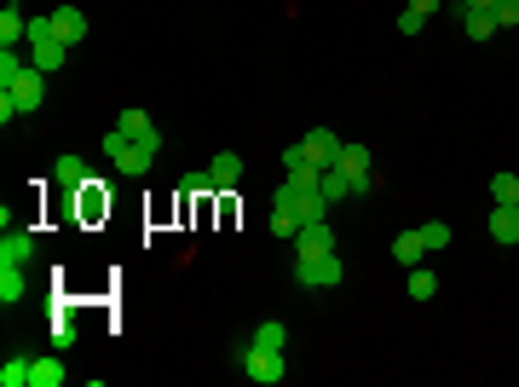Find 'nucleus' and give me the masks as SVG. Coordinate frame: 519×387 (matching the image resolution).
Returning a JSON list of instances; mask_svg holds the SVG:
<instances>
[{
  "mask_svg": "<svg viewBox=\"0 0 519 387\" xmlns=\"http://www.w3.org/2000/svg\"><path fill=\"white\" fill-rule=\"evenodd\" d=\"M243 376L260 382V387H271V382H283V370H289V358L283 353H271V347H254V342H243Z\"/></svg>",
  "mask_w": 519,
  "mask_h": 387,
  "instance_id": "nucleus-1",
  "label": "nucleus"
},
{
  "mask_svg": "<svg viewBox=\"0 0 519 387\" xmlns=\"http://www.w3.org/2000/svg\"><path fill=\"white\" fill-rule=\"evenodd\" d=\"M294 277H301L306 289H329V284H341V277H346V266H341L335 249H329V255H306V260H294Z\"/></svg>",
  "mask_w": 519,
  "mask_h": 387,
  "instance_id": "nucleus-2",
  "label": "nucleus"
},
{
  "mask_svg": "<svg viewBox=\"0 0 519 387\" xmlns=\"http://www.w3.org/2000/svg\"><path fill=\"white\" fill-rule=\"evenodd\" d=\"M0 93H12V104H18V116H35V111H41V99H46V76H41V70H23V76L18 81H12V87H0Z\"/></svg>",
  "mask_w": 519,
  "mask_h": 387,
  "instance_id": "nucleus-3",
  "label": "nucleus"
},
{
  "mask_svg": "<svg viewBox=\"0 0 519 387\" xmlns=\"http://www.w3.org/2000/svg\"><path fill=\"white\" fill-rule=\"evenodd\" d=\"M335 168H341V174H346V179H352V185H358V191H369V185H381V179H375V168H369V151H364V144H352V139H346V144H341V156H335Z\"/></svg>",
  "mask_w": 519,
  "mask_h": 387,
  "instance_id": "nucleus-4",
  "label": "nucleus"
},
{
  "mask_svg": "<svg viewBox=\"0 0 519 387\" xmlns=\"http://www.w3.org/2000/svg\"><path fill=\"white\" fill-rule=\"evenodd\" d=\"M329 249H335V232H329V220L301 226V237H294V260H306V255H329Z\"/></svg>",
  "mask_w": 519,
  "mask_h": 387,
  "instance_id": "nucleus-5",
  "label": "nucleus"
},
{
  "mask_svg": "<svg viewBox=\"0 0 519 387\" xmlns=\"http://www.w3.org/2000/svg\"><path fill=\"white\" fill-rule=\"evenodd\" d=\"M301 144H306V156H312L317 168H335V156H341V144H346V139H335V133H329V128H312V133H306Z\"/></svg>",
  "mask_w": 519,
  "mask_h": 387,
  "instance_id": "nucleus-6",
  "label": "nucleus"
},
{
  "mask_svg": "<svg viewBox=\"0 0 519 387\" xmlns=\"http://www.w3.org/2000/svg\"><path fill=\"white\" fill-rule=\"evenodd\" d=\"M53 29H58V41H64V46L86 41V12H81V6H58V12H53Z\"/></svg>",
  "mask_w": 519,
  "mask_h": 387,
  "instance_id": "nucleus-7",
  "label": "nucleus"
},
{
  "mask_svg": "<svg viewBox=\"0 0 519 387\" xmlns=\"http://www.w3.org/2000/svg\"><path fill=\"white\" fill-rule=\"evenodd\" d=\"M156 151H162V144H139V139H133V144H128V151H121V156H116V168H121V174H128V179H139V174H151V162H156Z\"/></svg>",
  "mask_w": 519,
  "mask_h": 387,
  "instance_id": "nucleus-8",
  "label": "nucleus"
},
{
  "mask_svg": "<svg viewBox=\"0 0 519 387\" xmlns=\"http://www.w3.org/2000/svg\"><path fill=\"white\" fill-rule=\"evenodd\" d=\"M116 128L128 133V139H139V144H162V133H156V122H151L144 111H121V116H116Z\"/></svg>",
  "mask_w": 519,
  "mask_h": 387,
  "instance_id": "nucleus-9",
  "label": "nucleus"
},
{
  "mask_svg": "<svg viewBox=\"0 0 519 387\" xmlns=\"http://www.w3.org/2000/svg\"><path fill=\"white\" fill-rule=\"evenodd\" d=\"M64 53H70V46L58 41V35H53V41H29V64L41 70V76H53V70L64 64Z\"/></svg>",
  "mask_w": 519,
  "mask_h": 387,
  "instance_id": "nucleus-10",
  "label": "nucleus"
},
{
  "mask_svg": "<svg viewBox=\"0 0 519 387\" xmlns=\"http://www.w3.org/2000/svg\"><path fill=\"white\" fill-rule=\"evenodd\" d=\"M0 260H23V266H29L35 260V237L23 232V226H12V232L0 237Z\"/></svg>",
  "mask_w": 519,
  "mask_h": 387,
  "instance_id": "nucleus-11",
  "label": "nucleus"
},
{
  "mask_svg": "<svg viewBox=\"0 0 519 387\" xmlns=\"http://www.w3.org/2000/svg\"><path fill=\"white\" fill-rule=\"evenodd\" d=\"M422 255H427V243H422V232H399L392 237V260L410 272V266H422Z\"/></svg>",
  "mask_w": 519,
  "mask_h": 387,
  "instance_id": "nucleus-12",
  "label": "nucleus"
},
{
  "mask_svg": "<svg viewBox=\"0 0 519 387\" xmlns=\"http://www.w3.org/2000/svg\"><path fill=\"white\" fill-rule=\"evenodd\" d=\"M254 347H271V353H289V324H277V318H266V324H254V335H249Z\"/></svg>",
  "mask_w": 519,
  "mask_h": 387,
  "instance_id": "nucleus-13",
  "label": "nucleus"
},
{
  "mask_svg": "<svg viewBox=\"0 0 519 387\" xmlns=\"http://www.w3.org/2000/svg\"><path fill=\"white\" fill-rule=\"evenodd\" d=\"M23 301V260H0V307Z\"/></svg>",
  "mask_w": 519,
  "mask_h": 387,
  "instance_id": "nucleus-14",
  "label": "nucleus"
},
{
  "mask_svg": "<svg viewBox=\"0 0 519 387\" xmlns=\"http://www.w3.org/2000/svg\"><path fill=\"white\" fill-rule=\"evenodd\" d=\"M490 237H497V243H519V214L508 209V202L490 209Z\"/></svg>",
  "mask_w": 519,
  "mask_h": 387,
  "instance_id": "nucleus-15",
  "label": "nucleus"
},
{
  "mask_svg": "<svg viewBox=\"0 0 519 387\" xmlns=\"http://www.w3.org/2000/svg\"><path fill=\"white\" fill-rule=\"evenodd\" d=\"M53 179H58L64 191H81V185H86V162H81V156H58Z\"/></svg>",
  "mask_w": 519,
  "mask_h": 387,
  "instance_id": "nucleus-16",
  "label": "nucleus"
},
{
  "mask_svg": "<svg viewBox=\"0 0 519 387\" xmlns=\"http://www.w3.org/2000/svg\"><path fill=\"white\" fill-rule=\"evenodd\" d=\"M208 174H214V191H219V185H237V179H243V162H237L231 151H219L214 162H208Z\"/></svg>",
  "mask_w": 519,
  "mask_h": 387,
  "instance_id": "nucleus-17",
  "label": "nucleus"
},
{
  "mask_svg": "<svg viewBox=\"0 0 519 387\" xmlns=\"http://www.w3.org/2000/svg\"><path fill=\"white\" fill-rule=\"evenodd\" d=\"M317 191H324V197H329V202H341V197H352V191H358V185H352V179H346V174H341V168H324V174H317Z\"/></svg>",
  "mask_w": 519,
  "mask_h": 387,
  "instance_id": "nucleus-18",
  "label": "nucleus"
},
{
  "mask_svg": "<svg viewBox=\"0 0 519 387\" xmlns=\"http://www.w3.org/2000/svg\"><path fill=\"white\" fill-rule=\"evenodd\" d=\"M29 376H35V358H6L0 365V387H29Z\"/></svg>",
  "mask_w": 519,
  "mask_h": 387,
  "instance_id": "nucleus-19",
  "label": "nucleus"
},
{
  "mask_svg": "<svg viewBox=\"0 0 519 387\" xmlns=\"http://www.w3.org/2000/svg\"><path fill=\"white\" fill-rule=\"evenodd\" d=\"M439 295V272H427V266H410V301H432Z\"/></svg>",
  "mask_w": 519,
  "mask_h": 387,
  "instance_id": "nucleus-20",
  "label": "nucleus"
},
{
  "mask_svg": "<svg viewBox=\"0 0 519 387\" xmlns=\"http://www.w3.org/2000/svg\"><path fill=\"white\" fill-rule=\"evenodd\" d=\"M58 382H64V365H58V353L35 358V376H29V387H58Z\"/></svg>",
  "mask_w": 519,
  "mask_h": 387,
  "instance_id": "nucleus-21",
  "label": "nucleus"
},
{
  "mask_svg": "<svg viewBox=\"0 0 519 387\" xmlns=\"http://www.w3.org/2000/svg\"><path fill=\"white\" fill-rule=\"evenodd\" d=\"M490 202H519V174H490Z\"/></svg>",
  "mask_w": 519,
  "mask_h": 387,
  "instance_id": "nucleus-22",
  "label": "nucleus"
},
{
  "mask_svg": "<svg viewBox=\"0 0 519 387\" xmlns=\"http://www.w3.org/2000/svg\"><path fill=\"white\" fill-rule=\"evenodd\" d=\"M23 70H29V64L18 58V46H0V87H12V81H18Z\"/></svg>",
  "mask_w": 519,
  "mask_h": 387,
  "instance_id": "nucleus-23",
  "label": "nucleus"
},
{
  "mask_svg": "<svg viewBox=\"0 0 519 387\" xmlns=\"http://www.w3.org/2000/svg\"><path fill=\"white\" fill-rule=\"evenodd\" d=\"M467 35H474V41H490V35H497V18L479 12V6H467Z\"/></svg>",
  "mask_w": 519,
  "mask_h": 387,
  "instance_id": "nucleus-24",
  "label": "nucleus"
},
{
  "mask_svg": "<svg viewBox=\"0 0 519 387\" xmlns=\"http://www.w3.org/2000/svg\"><path fill=\"white\" fill-rule=\"evenodd\" d=\"M271 237H301V214H289V209H271Z\"/></svg>",
  "mask_w": 519,
  "mask_h": 387,
  "instance_id": "nucleus-25",
  "label": "nucleus"
},
{
  "mask_svg": "<svg viewBox=\"0 0 519 387\" xmlns=\"http://www.w3.org/2000/svg\"><path fill=\"white\" fill-rule=\"evenodd\" d=\"M490 18H497V29H514V23H519V0H497Z\"/></svg>",
  "mask_w": 519,
  "mask_h": 387,
  "instance_id": "nucleus-26",
  "label": "nucleus"
},
{
  "mask_svg": "<svg viewBox=\"0 0 519 387\" xmlns=\"http://www.w3.org/2000/svg\"><path fill=\"white\" fill-rule=\"evenodd\" d=\"M422 243L427 249H444V243H450V226H444V220H427L422 226Z\"/></svg>",
  "mask_w": 519,
  "mask_h": 387,
  "instance_id": "nucleus-27",
  "label": "nucleus"
},
{
  "mask_svg": "<svg viewBox=\"0 0 519 387\" xmlns=\"http://www.w3.org/2000/svg\"><path fill=\"white\" fill-rule=\"evenodd\" d=\"M422 23H427V18H422V12H410V6H404V12H399V35H422Z\"/></svg>",
  "mask_w": 519,
  "mask_h": 387,
  "instance_id": "nucleus-28",
  "label": "nucleus"
},
{
  "mask_svg": "<svg viewBox=\"0 0 519 387\" xmlns=\"http://www.w3.org/2000/svg\"><path fill=\"white\" fill-rule=\"evenodd\" d=\"M70 342H76V330H70V324H53V347H58V353H64Z\"/></svg>",
  "mask_w": 519,
  "mask_h": 387,
  "instance_id": "nucleus-29",
  "label": "nucleus"
},
{
  "mask_svg": "<svg viewBox=\"0 0 519 387\" xmlns=\"http://www.w3.org/2000/svg\"><path fill=\"white\" fill-rule=\"evenodd\" d=\"M410 12H422V18H432V12H439V0H410Z\"/></svg>",
  "mask_w": 519,
  "mask_h": 387,
  "instance_id": "nucleus-30",
  "label": "nucleus"
},
{
  "mask_svg": "<svg viewBox=\"0 0 519 387\" xmlns=\"http://www.w3.org/2000/svg\"><path fill=\"white\" fill-rule=\"evenodd\" d=\"M467 6H479V12H490V6H497V0H467Z\"/></svg>",
  "mask_w": 519,
  "mask_h": 387,
  "instance_id": "nucleus-31",
  "label": "nucleus"
},
{
  "mask_svg": "<svg viewBox=\"0 0 519 387\" xmlns=\"http://www.w3.org/2000/svg\"><path fill=\"white\" fill-rule=\"evenodd\" d=\"M514 214H519V202H514Z\"/></svg>",
  "mask_w": 519,
  "mask_h": 387,
  "instance_id": "nucleus-32",
  "label": "nucleus"
}]
</instances>
